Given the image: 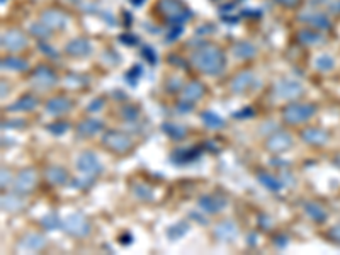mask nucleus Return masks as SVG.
Returning <instances> with one entry per match:
<instances>
[{"label":"nucleus","instance_id":"obj_1","mask_svg":"<svg viewBox=\"0 0 340 255\" xmlns=\"http://www.w3.org/2000/svg\"><path fill=\"white\" fill-rule=\"evenodd\" d=\"M196 61L197 65L206 72H218L223 67V56L219 51L208 48V50H202L196 55Z\"/></svg>","mask_w":340,"mask_h":255},{"label":"nucleus","instance_id":"obj_4","mask_svg":"<svg viewBox=\"0 0 340 255\" xmlns=\"http://www.w3.org/2000/svg\"><path fill=\"white\" fill-rule=\"evenodd\" d=\"M279 2H284V3H293L294 0H279Z\"/></svg>","mask_w":340,"mask_h":255},{"label":"nucleus","instance_id":"obj_2","mask_svg":"<svg viewBox=\"0 0 340 255\" xmlns=\"http://www.w3.org/2000/svg\"><path fill=\"white\" fill-rule=\"evenodd\" d=\"M3 44H5L7 48H12V50H17V48L24 46L26 44V41H24V37H20L19 34H5L3 36Z\"/></svg>","mask_w":340,"mask_h":255},{"label":"nucleus","instance_id":"obj_3","mask_svg":"<svg viewBox=\"0 0 340 255\" xmlns=\"http://www.w3.org/2000/svg\"><path fill=\"white\" fill-rule=\"evenodd\" d=\"M204 119L209 123V125H215V126H218V125H221V119H216V116L215 114H204Z\"/></svg>","mask_w":340,"mask_h":255}]
</instances>
